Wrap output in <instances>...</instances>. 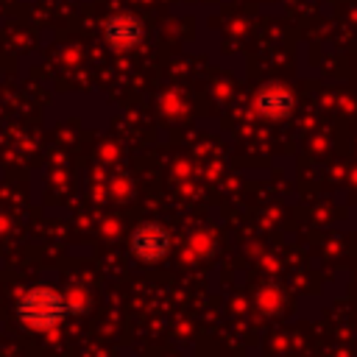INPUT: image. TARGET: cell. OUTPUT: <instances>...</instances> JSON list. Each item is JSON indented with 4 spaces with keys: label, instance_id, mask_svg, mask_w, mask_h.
<instances>
[{
    "label": "cell",
    "instance_id": "1",
    "mask_svg": "<svg viewBox=\"0 0 357 357\" xmlns=\"http://www.w3.org/2000/svg\"><path fill=\"white\" fill-rule=\"evenodd\" d=\"M70 315L64 293L53 287H31L17 301V318L33 332H50Z\"/></svg>",
    "mask_w": 357,
    "mask_h": 357
},
{
    "label": "cell",
    "instance_id": "3",
    "mask_svg": "<svg viewBox=\"0 0 357 357\" xmlns=\"http://www.w3.org/2000/svg\"><path fill=\"white\" fill-rule=\"evenodd\" d=\"M257 106H259V112H262L265 117L279 120V117H287V114H290V109H293V95H290L287 89H282V86H268V89L259 92Z\"/></svg>",
    "mask_w": 357,
    "mask_h": 357
},
{
    "label": "cell",
    "instance_id": "4",
    "mask_svg": "<svg viewBox=\"0 0 357 357\" xmlns=\"http://www.w3.org/2000/svg\"><path fill=\"white\" fill-rule=\"evenodd\" d=\"M64 301H67L70 312H84L86 304H89V296H86L84 287H70V293H64Z\"/></svg>",
    "mask_w": 357,
    "mask_h": 357
},
{
    "label": "cell",
    "instance_id": "2",
    "mask_svg": "<svg viewBox=\"0 0 357 357\" xmlns=\"http://www.w3.org/2000/svg\"><path fill=\"white\" fill-rule=\"evenodd\" d=\"M128 245H131V254H134L139 262L156 265V262H162V259L167 257V251H170V237H167V231H165L159 223H139V226L131 231Z\"/></svg>",
    "mask_w": 357,
    "mask_h": 357
}]
</instances>
